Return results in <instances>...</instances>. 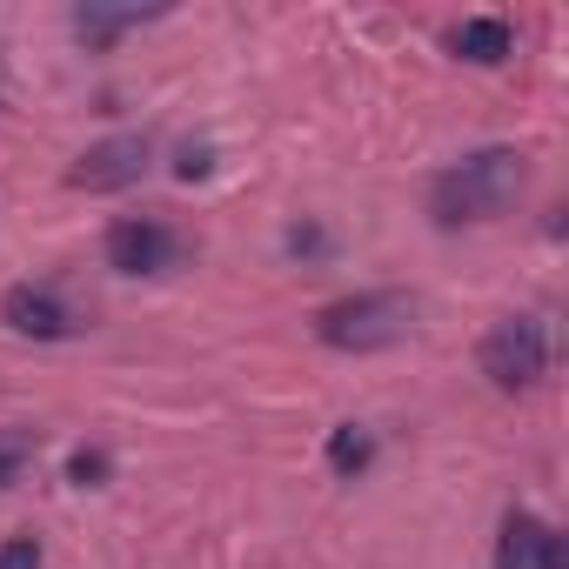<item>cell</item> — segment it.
<instances>
[{"instance_id":"ba28073f","label":"cell","mask_w":569,"mask_h":569,"mask_svg":"<svg viewBox=\"0 0 569 569\" xmlns=\"http://www.w3.org/2000/svg\"><path fill=\"white\" fill-rule=\"evenodd\" d=\"M509 48H516V34H509V21H496V14H482V21H462V28H456V54H462V61H476V68L509 61Z\"/></svg>"},{"instance_id":"52a82bcc","label":"cell","mask_w":569,"mask_h":569,"mask_svg":"<svg viewBox=\"0 0 569 569\" xmlns=\"http://www.w3.org/2000/svg\"><path fill=\"white\" fill-rule=\"evenodd\" d=\"M496 569H569V549H562V536L542 516L509 509V522L496 536Z\"/></svg>"},{"instance_id":"4fadbf2b","label":"cell","mask_w":569,"mask_h":569,"mask_svg":"<svg viewBox=\"0 0 569 569\" xmlns=\"http://www.w3.org/2000/svg\"><path fill=\"white\" fill-rule=\"evenodd\" d=\"M0 569H41V542L34 536H8L0 542Z\"/></svg>"},{"instance_id":"9c48e42d","label":"cell","mask_w":569,"mask_h":569,"mask_svg":"<svg viewBox=\"0 0 569 569\" xmlns=\"http://www.w3.org/2000/svg\"><path fill=\"white\" fill-rule=\"evenodd\" d=\"M369 462H376V436H369V429H362V422H342V429H336V436H329V469H336V476H349V482H356V476H362V469H369Z\"/></svg>"},{"instance_id":"30bf717a","label":"cell","mask_w":569,"mask_h":569,"mask_svg":"<svg viewBox=\"0 0 569 569\" xmlns=\"http://www.w3.org/2000/svg\"><path fill=\"white\" fill-rule=\"evenodd\" d=\"M28 462H34V436L28 429H0V489H14Z\"/></svg>"},{"instance_id":"8fae6325","label":"cell","mask_w":569,"mask_h":569,"mask_svg":"<svg viewBox=\"0 0 569 569\" xmlns=\"http://www.w3.org/2000/svg\"><path fill=\"white\" fill-rule=\"evenodd\" d=\"M134 21H141L134 8H121V14H108V8H81V14H74V28H81L88 41H114V34L134 28Z\"/></svg>"},{"instance_id":"7a4b0ae2","label":"cell","mask_w":569,"mask_h":569,"mask_svg":"<svg viewBox=\"0 0 569 569\" xmlns=\"http://www.w3.org/2000/svg\"><path fill=\"white\" fill-rule=\"evenodd\" d=\"M409 329H416V296H402V289H362V296H342L316 316V336L342 356L396 349Z\"/></svg>"},{"instance_id":"3957f363","label":"cell","mask_w":569,"mask_h":569,"mask_svg":"<svg viewBox=\"0 0 569 569\" xmlns=\"http://www.w3.org/2000/svg\"><path fill=\"white\" fill-rule=\"evenodd\" d=\"M482 376L496 382V389H536L542 376H549V329L536 322V316H502L489 336H482Z\"/></svg>"},{"instance_id":"6da1fadb","label":"cell","mask_w":569,"mask_h":569,"mask_svg":"<svg viewBox=\"0 0 569 569\" xmlns=\"http://www.w3.org/2000/svg\"><path fill=\"white\" fill-rule=\"evenodd\" d=\"M522 181H529L522 148H476V154H462L456 168H442V174L429 181V214H436L442 228L496 221V214L516 208Z\"/></svg>"},{"instance_id":"5b68a950","label":"cell","mask_w":569,"mask_h":569,"mask_svg":"<svg viewBox=\"0 0 569 569\" xmlns=\"http://www.w3.org/2000/svg\"><path fill=\"white\" fill-rule=\"evenodd\" d=\"M0 322H8L14 336H34V342H68V336H81V309L74 302H61L54 289H34V281H14L8 296H0Z\"/></svg>"},{"instance_id":"7c38bea8","label":"cell","mask_w":569,"mask_h":569,"mask_svg":"<svg viewBox=\"0 0 569 569\" xmlns=\"http://www.w3.org/2000/svg\"><path fill=\"white\" fill-rule=\"evenodd\" d=\"M108 476V449H74V462H68V482L74 489H94Z\"/></svg>"},{"instance_id":"277c9868","label":"cell","mask_w":569,"mask_h":569,"mask_svg":"<svg viewBox=\"0 0 569 569\" xmlns=\"http://www.w3.org/2000/svg\"><path fill=\"white\" fill-rule=\"evenodd\" d=\"M181 261V234L154 214H121L108 228V268L121 274H168Z\"/></svg>"},{"instance_id":"8992f818","label":"cell","mask_w":569,"mask_h":569,"mask_svg":"<svg viewBox=\"0 0 569 569\" xmlns=\"http://www.w3.org/2000/svg\"><path fill=\"white\" fill-rule=\"evenodd\" d=\"M148 161H154V141H148V134H108V141H94V148L68 168V181L88 188V194H114V188L141 181Z\"/></svg>"}]
</instances>
